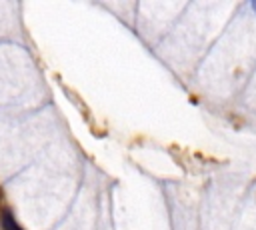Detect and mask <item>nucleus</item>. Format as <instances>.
<instances>
[{
  "instance_id": "1",
  "label": "nucleus",
  "mask_w": 256,
  "mask_h": 230,
  "mask_svg": "<svg viewBox=\"0 0 256 230\" xmlns=\"http://www.w3.org/2000/svg\"><path fill=\"white\" fill-rule=\"evenodd\" d=\"M0 222H2V228H4V230H24V228H20V224L16 222V218L12 216L10 210H2Z\"/></svg>"
},
{
  "instance_id": "2",
  "label": "nucleus",
  "mask_w": 256,
  "mask_h": 230,
  "mask_svg": "<svg viewBox=\"0 0 256 230\" xmlns=\"http://www.w3.org/2000/svg\"><path fill=\"white\" fill-rule=\"evenodd\" d=\"M252 8H254V10H256V2H252Z\"/></svg>"
}]
</instances>
